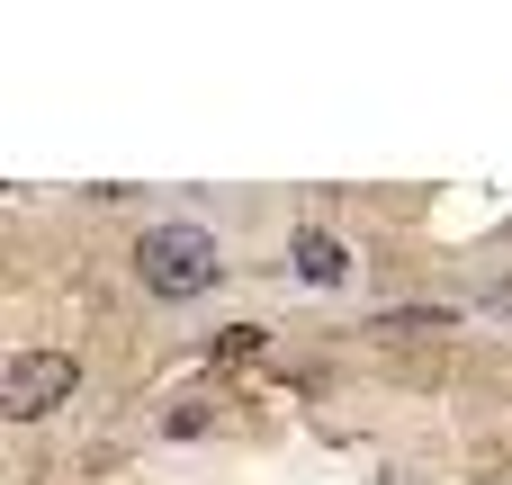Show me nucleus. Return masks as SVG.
I'll use <instances>...</instances> for the list:
<instances>
[{
	"instance_id": "f257e3e1",
	"label": "nucleus",
	"mask_w": 512,
	"mask_h": 485,
	"mask_svg": "<svg viewBox=\"0 0 512 485\" xmlns=\"http://www.w3.org/2000/svg\"><path fill=\"white\" fill-rule=\"evenodd\" d=\"M135 279H144V297H162V306H189V297H207L216 279H225V252H216V234L207 225H144L135 234Z\"/></svg>"
},
{
	"instance_id": "f03ea898",
	"label": "nucleus",
	"mask_w": 512,
	"mask_h": 485,
	"mask_svg": "<svg viewBox=\"0 0 512 485\" xmlns=\"http://www.w3.org/2000/svg\"><path fill=\"white\" fill-rule=\"evenodd\" d=\"M72 387H81V360H72V351H18V360L0 369V414H9V423H36V414L72 405Z\"/></svg>"
},
{
	"instance_id": "7ed1b4c3",
	"label": "nucleus",
	"mask_w": 512,
	"mask_h": 485,
	"mask_svg": "<svg viewBox=\"0 0 512 485\" xmlns=\"http://www.w3.org/2000/svg\"><path fill=\"white\" fill-rule=\"evenodd\" d=\"M288 261H297V279H306V288H342V279H351V252H342L324 225H306V234L288 243Z\"/></svg>"
}]
</instances>
